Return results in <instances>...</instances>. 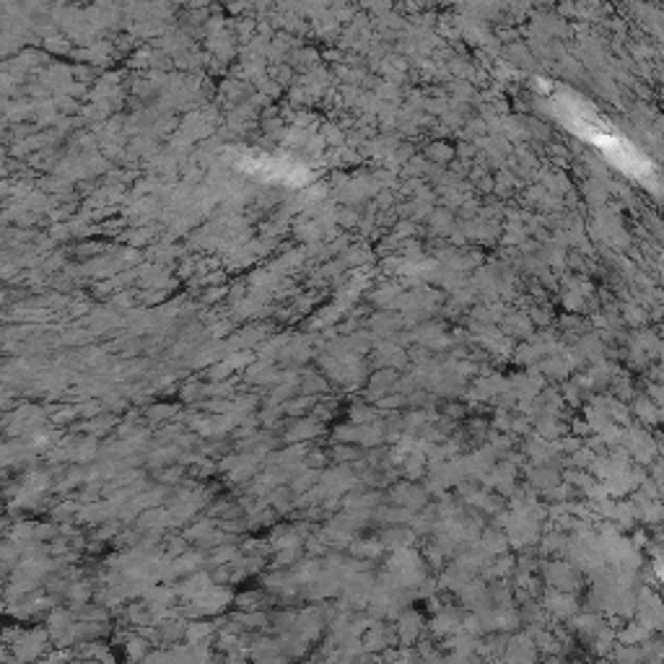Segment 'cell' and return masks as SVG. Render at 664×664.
Returning a JSON list of instances; mask_svg holds the SVG:
<instances>
[{
  "label": "cell",
  "mask_w": 664,
  "mask_h": 664,
  "mask_svg": "<svg viewBox=\"0 0 664 664\" xmlns=\"http://www.w3.org/2000/svg\"><path fill=\"white\" fill-rule=\"evenodd\" d=\"M420 628H423V626H420V618H418V615L408 612V615H402V620L397 623V630H394V633H397V638H400L402 644L410 646L413 641H415V638H418Z\"/></svg>",
  "instance_id": "obj_2"
},
{
  "label": "cell",
  "mask_w": 664,
  "mask_h": 664,
  "mask_svg": "<svg viewBox=\"0 0 664 664\" xmlns=\"http://www.w3.org/2000/svg\"><path fill=\"white\" fill-rule=\"evenodd\" d=\"M547 607L553 610V615H558V618H568V615L576 612V605H573L568 597H553V600L547 602Z\"/></svg>",
  "instance_id": "obj_4"
},
{
  "label": "cell",
  "mask_w": 664,
  "mask_h": 664,
  "mask_svg": "<svg viewBox=\"0 0 664 664\" xmlns=\"http://www.w3.org/2000/svg\"><path fill=\"white\" fill-rule=\"evenodd\" d=\"M457 628H459V618L457 615H438L434 620V633L436 636H452V633H457Z\"/></svg>",
  "instance_id": "obj_3"
},
{
  "label": "cell",
  "mask_w": 664,
  "mask_h": 664,
  "mask_svg": "<svg viewBox=\"0 0 664 664\" xmlns=\"http://www.w3.org/2000/svg\"><path fill=\"white\" fill-rule=\"evenodd\" d=\"M397 641V633L394 630H387L382 626H374L369 633H366V646L369 651H390V646Z\"/></svg>",
  "instance_id": "obj_1"
}]
</instances>
